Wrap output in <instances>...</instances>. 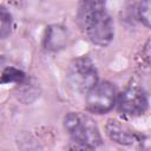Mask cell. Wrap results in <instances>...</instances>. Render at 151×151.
<instances>
[{"label":"cell","instance_id":"6da1fadb","mask_svg":"<svg viewBox=\"0 0 151 151\" xmlns=\"http://www.w3.org/2000/svg\"><path fill=\"white\" fill-rule=\"evenodd\" d=\"M79 21L87 38L98 46H106L114 35L113 21L101 1H86L79 8Z\"/></svg>","mask_w":151,"mask_h":151},{"label":"cell","instance_id":"7a4b0ae2","mask_svg":"<svg viewBox=\"0 0 151 151\" xmlns=\"http://www.w3.org/2000/svg\"><path fill=\"white\" fill-rule=\"evenodd\" d=\"M64 126L77 143L96 147L101 144V136L96 122L87 114L70 112L64 118Z\"/></svg>","mask_w":151,"mask_h":151},{"label":"cell","instance_id":"3957f363","mask_svg":"<svg viewBox=\"0 0 151 151\" xmlns=\"http://www.w3.org/2000/svg\"><path fill=\"white\" fill-rule=\"evenodd\" d=\"M67 81L74 91L87 93L98 83V72L92 60L86 57L76 59L68 67Z\"/></svg>","mask_w":151,"mask_h":151},{"label":"cell","instance_id":"277c9868","mask_svg":"<svg viewBox=\"0 0 151 151\" xmlns=\"http://www.w3.org/2000/svg\"><path fill=\"white\" fill-rule=\"evenodd\" d=\"M117 90L109 83H97L86 93V107L90 112L96 114H103L109 112L116 104Z\"/></svg>","mask_w":151,"mask_h":151},{"label":"cell","instance_id":"5b68a950","mask_svg":"<svg viewBox=\"0 0 151 151\" xmlns=\"http://www.w3.org/2000/svg\"><path fill=\"white\" fill-rule=\"evenodd\" d=\"M118 111L127 117H137L147 109V94L139 86H129L117 97Z\"/></svg>","mask_w":151,"mask_h":151},{"label":"cell","instance_id":"8992f818","mask_svg":"<svg viewBox=\"0 0 151 151\" xmlns=\"http://www.w3.org/2000/svg\"><path fill=\"white\" fill-rule=\"evenodd\" d=\"M109 138L122 145H131L139 139L138 134L133 132L126 124L117 119H110L105 126Z\"/></svg>","mask_w":151,"mask_h":151},{"label":"cell","instance_id":"52a82bcc","mask_svg":"<svg viewBox=\"0 0 151 151\" xmlns=\"http://www.w3.org/2000/svg\"><path fill=\"white\" fill-rule=\"evenodd\" d=\"M67 33L66 29L61 26H51L46 31V38H45V46L47 50H59L63 48L66 44Z\"/></svg>","mask_w":151,"mask_h":151},{"label":"cell","instance_id":"ba28073f","mask_svg":"<svg viewBox=\"0 0 151 151\" xmlns=\"http://www.w3.org/2000/svg\"><path fill=\"white\" fill-rule=\"evenodd\" d=\"M12 31V15L8 9L0 5V39L9 35Z\"/></svg>","mask_w":151,"mask_h":151},{"label":"cell","instance_id":"9c48e42d","mask_svg":"<svg viewBox=\"0 0 151 151\" xmlns=\"http://www.w3.org/2000/svg\"><path fill=\"white\" fill-rule=\"evenodd\" d=\"M138 18L146 27H150V21H151V2L150 1H143L139 5Z\"/></svg>","mask_w":151,"mask_h":151},{"label":"cell","instance_id":"30bf717a","mask_svg":"<svg viewBox=\"0 0 151 151\" xmlns=\"http://www.w3.org/2000/svg\"><path fill=\"white\" fill-rule=\"evenodd\" d=\"M2 81H19L24 78V74L15 68H6L2 73Z\"/></svg>","mask_w":151,"mask_h":151},{"label":"cell","instance_id":"8fae6325","mask_svg":"<svg viewBox=\"0 0 151 151\" xmlns=\"http://www.w3.org/2000/svg\"><path fill=\"white\" fill-rule=\"evenodd\" d=\"M70 151H93V147L87 146V145H85V144H80V143L74 142V143L71 145Z\"/></svg>","mask_w":151,"mask_h":151}]
</instances>
